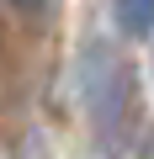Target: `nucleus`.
<instances>
[{"instance_id":"nucleus-1","label":"nucleus","mask_w":154,"mask_h":159,"mask_svg":"<svg viewBox=\"0 0 154 159\" xmlns=\"http://www.w3.org/2000/svg\"><path fill=\"white\" fill-rule=\"evenodd\" d=\"M74 90H80V111L91 122V138L106 154H117L138 127V74H133L128 53L106 37H91L74 58Z\"/></svg>"},{"instance_id":"nucleus-2","label":"nucleus","mask_w":154,"mask_h":159,"mask_svg":"<svg viewBox=\"0 0 154 159\" xmlns=\"http://www.w3.org/2000/svg\"><path fill=\"white\" fill-rule=\"evenodd\" d=\"M112 21L122 37L154 43V0H112Z\"/></svg>"},{"instance_id":"nucleus-3","label":"nucleus","mask_w":154,"mask_h":159,"mask_svg":"<svg viewBox=\"0 0 154 159\" xmlns=\"http://www.w3.org/2000/svg\"><path fill=\"white\" fill-rule=\"evenodd\" d=\"M6 6H11V11H21V16H43L53 0H6Z\"/></svg>"},{"instance_id":"nucleus-4","label":"nucleus","mask_w":154,"mask_h":159,"mask_svg":"<svg viewBox=\"0 0 154 159\" xmlns=\"http://www.w3.org/2000/svg\"><path fill=\"white\" fill-rule=\"evenodd\" d=\"M133 159H154V127H143V138H138V148H133Z\"/></svg>"}]
</instances>
